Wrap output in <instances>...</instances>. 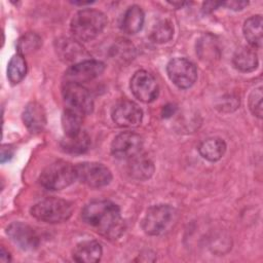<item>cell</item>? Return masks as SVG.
I'll use <instances>...</instances> for the list:
<instances>
[{
  "mask_svg": "<svg viewBox=\"0 0 263 263\" xmlns=\"http://www.w3.org/2000/svg\"><path fill=\"white\" fill-rule=\"evenodd\" d=\"M83 221L101 235L116 239L124 231V222L117 204L110 200L87 203L81 213Z\"/></svg>",
  "mask_w": 263,
  "mask_h": 263,
  "instance_id": "1",
  "label": "cell"
},
{
  "mask_svg": "<svg viewBox=\"0 0 263 263\" xmlns=\"http://www.w3.org/2000/svg\"><path fill=\"white\" fill-rule=\"evenodd\" d=\"M106 15L97 9L86 8L78 11L72 18L70 29L79 41H89L95 39L106 27Z\"/></svg>",
  "mask_w": 263,
  "mask_h": 263,
  "instance_id": "2",
  "label": "cell"
},
{
  "mask_svg": "<svg viewBox=\"0 0 263 263\" xmlns=\"http://www.w3.org/2000/svg\"><path fill=\"white\" fill-rule=\"evenodd\" d=\"M76 179L75 165L66 160H57L42 171L39 182L47 190H61L70 186Z\"/></svg>",
  "mask_w": 263,
  "mask_h": 263,
  "instance_id": "3",
  "label": "cell"
},
{
  "mask_svg": "<svg viewBox=\"0 0 263 263\" xmlns=\"http://www.w3.org/2000/svg\"><path fill=\"white\" fill-rule=\"evenodd\" d=\"M73 213V205L70 201L48 197L35 203L31 209V215L45 223H61L67 221Z\"/></svg>",
  "mask_w": 263,
  "mask_h": 263,
  "instance_id": "4",
  "label": "cell"
},
{
  "mask_svg": "<svg viewBox=\"0 0 263 263\" xmlns=\"http://www.w3.org/2000/svg\"><path fill=\"white\" fill-rule=\"evenodd\" d=\"M62 95L67 108L76 110L83 115L92 112L93 101L91 95L82 84L64 81Z\"/></svg>",
  "mask_w": 263,
  "mask_h": 263,
  "instance_id": "5",
  "label": "cell"
},
{
  "mask_svg": "<svg viewBox=\"0 0 263 263\" xmlns=\"http://www.w3.org/2000/svg\"><path fill=\"white\" fill-rule=\"evenodd\" d=\"M173 216L174 209L168 204L152 205L142 220V229L148 235H159L170 225Z\"/></svg>",
  "mask_w": 263,
  "mask_h": 263,
  "instance_id": "6",
  "label": "cell"
},
{
  "mask_svg": "<svg viewBox=\"0 0 263 263\" xmlns=\"http://www.w3.org/2000/svg\"><path fill=\"white\" fill-rule=\"evenodd\" d=\"M77 179L91 188H101L110 183L112 174L103 163L85 161L75 165Z\"/></svg>",
  "mask_w": 263,
  "mask_h": 263,
  "instance_id": "7",
  "label": "cell"
},
{
  "mask_svg": "<svg viewBox=\"0 0 263 263\" xmlns=\"http://www.w3.org/2000/svg\"><path fill=\"white\" fill-rule=\"evenodd\" d=\"M166 72L171 81L179 88H189L197 78L195 65L184 58L171 60L166 66Z\"/></svg>",
  "mask_w": 263,
  "mask_h": 263,
  "instance_id": "8",
  "label": "cell"
},
{
  "mask_svg": "<svg viewBox=\"0 0 263 263\" xmlns=\"http://www.w3.org/2000/svg\"><path fill=\"white\" fill-rule=\"evenodd\" d=\"M143 139L140 135L124 132L114 138L111 143V153L118 159L129 160L141 153Z\"/></svg>",
  "mask_w": 263,
  "mask_h": 263,
  "instance_id": "9",
  "label": "cell"
},
{
  "mask_svg": "<svg viewBox=\"0 0 263 263\" xmlns=\"http://www.w3.org/2000/svg\"><path fill=\"white\" fill-rule=\"evenodd\" d=\"M105 70V64L97 60H84L72 65L65 72V81L82 84L99 77Z\"/></svg>",
  "mask_w": 263,
  "mask_h": 263,
  "instance_id": "10",
  "label": "cell"
},
{
  "mask_svg": "<svg viewBox=\"0 0 263 263\" xmlns=\"http://www.w3.org/2000/svg\"><path fill=\"white\" fill-rule=\"evenodd\" d=\"M130 89L133 95L144 103L153 102L159 92L156 79L145 70L137 71L130 79Z\"/></svg>",
  "mask_w": 263,
  "mask_h": 263,
  "instance_id": "11",
  "label": "cell"
},
{
  "mask_svg": "<svg viewBox=\"0 0 263 263\" xmlns=\"http://www.w3.org/2000/svg\"><path fill=\"white\" fill-rule=\"evenodd\" d=\"M143 111L133 101L121 100L112 109V119L120 127H135L140 125Z\"/></svg>",
  "mask_w": 263,
  "mask_h": 263,
  "instance_id": "12",
  "label": "cell"
},
{
  "mask_svg": "<svg viewBox=\"0 0 263 263\" xmlns=\"http://www.w3.org/2000/svg\"><path fill=\"white\" fill-rule=\"evenodd\" d=\"M8 237L24 251L37 249L39 246V236L36 231L29 225L22 222H13L6 228Z\"/></svg>",
  "mask_w": 263,
  "mask_h": 263,
  "instance_id": "13",
  "label": "cell"
},
{
  "mask_svg": "<svg viewBox=\"0 0 263 263\" xmlns=\"http://www.w3.org/2000/svg\"><path fill=\"white\" fill-rule=\"evenodd\" d=\"M23 121L31 133H40L46 124V114L37 102L29 103L23 112Z\"/></svg>",
  "mask_w": 263,
  "mask_h": 263,
  "instance_id": "14",
  "label": "cell"
},
{
  "mask_svg": "<svg viewBox=\"0 0 263 263\" xmlns=\"http://www.w3.org/2000/svg\"><path fill=\"white\" fill-rule=\"evenodd\" d=\"M103 255L101 245L96 240H84L76 245L72 257L79 263H95L100 261Z\"/></svg>",
  "mask_w": 263,
  "mask_h": 263,
  "instance_id": "15",
  "label": "cell"
},
{
  "mask_svg": "<svg viewBox=\"0 0 263 263\" xmlns=\"http://www.w3.org/2000/svg\"><path fill=\"white\" fill-rule=\"evenodd\" d=\"M128 161V174L136 180H147L154 173V164L152 160L141 153Z\"/></svg>",
  "mask_w": 263,
  "mask_h": 263,
  "instance_id": "16",
  "label": "cell"
},
{
  "mask_svg": "<svg viewBox=\"0 0 263 263\" xmlns=\"http://www.w3.org/2000/svg\"><path fill=\"white\" fill-rule=\"evenodd\" d=\"M144 18V12L140 6H129L122 16L121 30L126 34H136L142 29Z\"/></svg>",
  "mask_w": 263,
  "mask_h": 263,
  "instance_id": "17",
  "label": "cell"
},
{
  "mask_svg": "<svg viewBox=\"0 0 263 263\" xmlns=\"http://www.w3.org/2000/svg\"><path fill=\"white\" fill-rule=\"evenodd\" d=\"M234 67L241 72H251L258 66V55L255 48L242 46L238 48L232 59Z\"/></svg>",
  "mask_w": 263,
  "mask_h": 263,
  "instance_id": "18",
  "label": "cell"
},
{
  "mask_svg": "<svg viewBox=\"0 0 263 263\" xmlns=\"http://www.w3.org/2000/svg\"><path fill=\"white\" fill-rule=\"evenodd\" d=\"M262 25L263 20L259 14L249 17L243 24L245 38L253 48H261L262 46Z\"/></svg>",
  "mask_w": 263,
  "mask_h": 263,
  "instance_id": "19",
  "label": "cell"
},
{
  "mask_svg": "<svg viewBox=\"0 0 263 263\" xmlns=\"http://www.w3.org/2000/svg\"><path fill=\"white\" fill-rule=\"evenodd\" d=\"M198 151L204 159L209 161H217L225 154L226 144L220 138H210L200 143Z\"/></svg>",
  "mask_w": 263,
  "mask_h": 263,
  "instance_id": "20",
  "label": "cell"
},
{
  "mask_svg": "<svg viewBox=\"0 0 263 263\" xmlns=\"http://www.w3.org/2000/svg\"><path fill=\"white\" fill-rule=\"evenodd\" d=\"M90 146V138L89 136L84 132L81 130L75 136L71 137H64V139L61 141V147L62 149L71 154H81L88 150Z\"/></svg>",
  "mask_w": 263,
  "mask_h": 263,
  "instance_id": "21",
  "label": "cell"
},
{
  "mask_svg": "<svg viewBox=\"0 0 263 263\" xmlns=\"http://www.w3.org/2000/svg\"><path fill=\"white\" fill-rule=\"evenodd\" d=\"M82 116L83 114L71 108H66L64 110L62 115V126L66 137L75 136L82 130Z\"/></svg>",
  "mask_w": 263,
  "mask_h": 263,
  "instance_id": "22",
  "label": "cell"
},
{
  "mask_svg": "<svg viewBox=\"0 0 263 263\" xmlns=\"http://www.w3.org/2000/svg\"><path fill=\"white\" fill-rule=\"evenodd\" d=\"M27 73V63L24 55L16 53L12 55L7 66V78L12 84L21 82Z\"/></svg>",
  "mask_w": 263,
  "mask_h": 263,
  "instance_id": "23",
  "label": "cell"
},
{
  "mask_svg": "<svg viewBox=\"0 0 263 263\" xmlns=\"http://www.w3.org/2000/svg\"><path fill=\"white\" fill-rule=\"evenodd\" d=\"M174 35V27L167 20L158 22L151 31V39L156 43H165L172 39Z\"/></svg>",
  "mask_w": 263,
  "mask_h": 263,
  "instance_id": "24",
  "label": "cell"
},
{
  "mask_svg": "<svg viewBox=\"0 0 263 263\" xmlns=\"http://www.w3.org/2000/svg\"><path fill=\"white\" fill-rule=\"evenodd\" d=\"M112 58L121 63L128 62L135 57V48L128 40H119L114 44V47L111 49Z\"/></svg>",
  "mask_w": 263,
  "mask_h": 263,
  "instance_id": "25",
  "label": "cell"
},
{
  "mask_svg": "<svg viewBox=\"0 0 263 263\" xmlns=\"http://www.w3.org/2000/svg\"><path fill=\"white\" fill-rule=\"evenodd\" d=\"M40 45H41V39L37 34L27 33L23 37H21L17 42L18 53L22 55L32 53L33 51L37 50Z\"/></svg>",
  "mask_w": 263,
  "mask_h": 263,
  "instance_id": "26",
  "label": "cell"
},
{
  "mask_svg": "<svg viewBox=\"0 0 263 263\" xmlns=\"http://www.w3.org/2000/svg\"><path fill=\"white\" fill-rule=\"evenodd\" d=\"M59 44L58 50L65 61H74L82 52L81 46L76 41L65 39L60 41Z\"/></svg>",
  "mask_w": 263,
  "mask_h": 263,
  "instance_id": "27",
  "label": "cell"
},
{
  "mask_svg": "<svg viewBox=\"0 0 263 263\" xmlns=\"http://www.w3.org/2000/svg\"><path fill=\"white\" fill-rule=\"evenodd\" d=\"M249 108L258 118L262 117V87L259 86L252 90L249 96Z\"/></svg>",
  "mask_w": 263,
  "mask_h": 263,
  "instance_id": "28",
  "label": "cell"
},
{
  "mask_svg": "<svg viewBox=\"0 0 263 263\" xmlns=\"http://www.w3.org/2000/svg\"><path fill=\"white\" fill-rule=\"evenodd\" d=\"M248 4H249V2H247V1H237V0L222 2V5L228 7L229 9H232V10H241Z\"/></svg>",
  "mask_w": 263,
  "mask_h": 263,
  "instance_id": "29",
  "label": "cell"
},
{
  "mask_svg": "<svg viewBox=\"0 0 263 263\" xmlns=\"http://www.w3.org/2000/svg\"><path fill=\"white\" fill-rule=\"evenodd\" d=\"M13 155V149L8 145H3L1 148V162L8 161Z\"/></svg>",
  "mask_w": 263,
  "mask_h": 263,
  "instance_id": "30",
  "label": "cell"
},
{
  "mask_svg": "<svg viewBox=\"0 0 263 263\" xmlns=\"http://www.w3.org/2000/svg\"><path fill=\"white\" fill-rule=\"evenodd\" d=\"M176 109H177L176 106L173 105V104H167V105L163 106V108H162V113H161L162 117H164V118L171 117V116L175 113Z\"/></svg>",
  "mask_w": 263,
  "mask_h": 263,
  "instance_id": "31",
  "label": "cell"
},
{
  "mask_svg": "<svg viewBox=\"0 0 263 263\" xmlns=\"http://www.w3.org/2000/svg\"><path fill=\"white\" fill-rule=\"evenodd\" d=\"M222 5V2H213V1H210V2H205L203 3V7H202V10L203 12L208 13V12H211L213 11L214 9H216L218 6Z\"/></svg>",
  "mask_w": 263,
  "mask_h": 263,
  "instance_id": "32",
  "label": "cell"
},
{
  "mask_svg": "<svg viewBox=\"0 0 263 263\" xmlns=\"http://www.w3.org/2000/svg\"><path fill=\"white\" fill-rule=\"evenodd\" d=\"M10 260H11V258H10V255H9L8 251H6L4 247H1V250H0V261L1 262H9Z\"/></svg>",
  "mask_w": 263,
  "mask_h": 263,
  "instance_id": "33",
  "label": "cell"
}]
</instances>
